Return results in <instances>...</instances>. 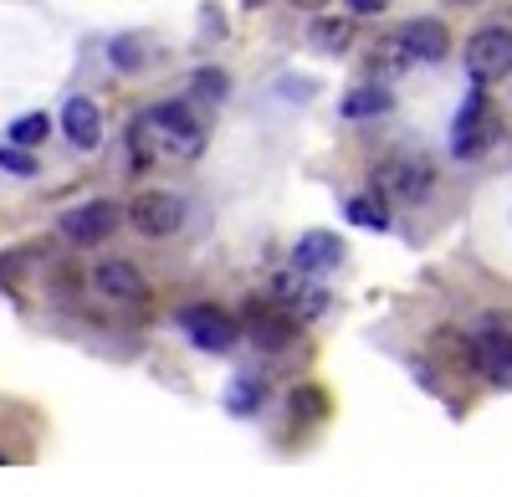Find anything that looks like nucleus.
Segmentation results:
<instances>
[{
    "mask_svg": "<svg viewBox=\"0 0 512 497\" xmlns=\"http://www.w3.org/2000/svg\"><path fill=\"white\" fill-rule=\"evenodd\" d=\"M205 123L190 103H154L128 123V164L144 170L154 159H200Z\"/></svg>",
    "mask_w": 512,
    "mask_h": 497,
    "instance_id": "nucleus-1",
    "label": "nucleus"
},
{
    "mask_svg": "<svg viewBox=\"0 0 512 497\" xmlns=\"http://www.w3.org/2000/svg\"><path fill=\"white\" fill-rule=\"evenodd\" d=\"M431 190H436V164L425 154H395L374 170V195H384V200L420 205Z\"/></svg>",
    "mask_w": 512,
    "mask_h": 497,
    "instance_id": "nucleus-2",
    "label": "nucleus"
},
{
    "mask_svg": "<svg viewBox=\"0 0 512 497\" xmlns=\"http://www.w3.org/2000/svg\"><path fill=\"white\" fill-rule=\"evenodd\" d=\"M492 144H497L492 103H487L482 88H472V93H466V103H461V113H456V123H451V154L456 159H482Z\"/></svg>",
    "mask_w": 512,
    "mask_h": 497,
    "instance_id": "nucleus-3",
    "label": "nucleus"
},
{
    "mask_svg": "<svg viewBox=\"0 0 512 497\" xmlns=\"http://www.w3.org/2000/svg\"><path fill=\"white\" fill-rule=\"evenodd\" d=\"M175 323L185 328V339L195 349H205V354H231L236 339H241V323L231 313H221L216 303H190V308L175 313Z\"/></svg>",
    "mask_w": 512,
    "mask_h": 497,
    "instance_id": "nucleus-4",
    "label": "nucleus"
},
{
    "mask_svg": "<svg viewBox=\"0 0 512 497\" xmlns=\"http://www.w3.org/2000/svg\"><path fill=\"white\" fill-rule=\"evenodd\" d=\"M466 72H472L477 88L512 77V31L507 26H477L472 41H466Z\"/></svg>",
    "mask_w": 512,
    "mask_h": 497,
    "instance_id": "nucleus-5",
    "label": "nucleus"
},
{
    "mask_svg": "<svg viewBox=\"0 0 512 497\" xmlns=\"http://www.w3.org/2000/svg\"><path fill=\"white\" fill-rule=\"evenodd\" d=\"M180 221H185V200L169 195V190H144V195L128 200V226H134L139 236H149V241L175 236Z\"/></svg>",
    "mask_w": 512,
    "mask_h": 497,
    "instance_id": "nucleus-6",
    "label": "nucleus"
},
{
    "mask_svg": "<svg viewBox=\"0 0 512 497\" xmlns=\"http://www.w3.org/2000/svg\"><path fill=\"white\" fill-rule=\"evenodd\" d=\"M123 216H128V211H118L113 200H88V205H72V211L57 221V231H62L72 246H98V241H108V236L123 226Z\"/></svg>",
    "mask_w": 512,
    "mask_h": 497,
    "instance_id": "nucleus-7",
    "label": "nucleus"
},
{
    "mask_svg": "<svg viewBox=\"0 0 512 497\" xmlns=\"http://www.w3.org/2000/svg\"><path fill=\"white\" fill-rule=\"evenodd\" d=\"M297 328L303 323H297L282 303H251L246 308V334H251L256 349H267V354H282L297 339Z\"/></svg>",
    "mask_w": 512,
    "mask_h": 497,
    "instance_id": "nucleus-8",
    "label": "nucleus"
},
{
    "mask_svg": "<svg viewBox=\"0 0 512 497\" xmlns=\"http://www.w3.org/2000/svg\"><path fill=\"white\" fill-rule=\"evenodd\" d=\"M472 369L482 380H492V385L512 380V328L487 323L482 334H472Z\"/></svg>",
    "mask_w": 512,
    "mask_h": 497,
    "instance_id": "nucleus-9",
    "label": "nucleus"
},
{
    "mask_svg": "<svg viewBox=\"0 0 512 497\" xmlns=\"http://www.w3.org/2000/svg\"><path fill=\"white\" fill-rule=\"evenodd\" d=\"M93 287H98L103 298H113V303H144V298H149L144 272H139L134 262H123V257L98 262V267H93Z\"/></svg>",
    "mask_w": 512,
    "mask_h": 497,
    "instance_id": "nucleus-10",
    "label": "nucleus"
},
{
    "mask_svg": "<svg viewBox=\"0 0 512 497\" xmlns=\"http://www.w3.org/2000/svg\"><path fill=\"white\" fill-rule=\"evenodd\" d=\"M338 262H344V236H333V231H308L292 246V272H303V277L333 272Z\"/></svg>",
    "mask_w": 512,
    "mask_h": 497,
    "instance_id": "nucleus-11",
    "label": "nucleus"
},
{
    "mask_svg": "<svg viewBox=\"0 0 512 497\" xmlns=\"http://www.w3.org/2000/svg\"><path fill=\"white\" fill-rule=\"evenodd\" d=\"M400 41H405L410 62H446L451 57V31L436 16H420V21L400 26Z\"/></svg>",
    "mask_w": 512,
    "mask_h": 497,
    "instance_id": "nucleus-12",
    "label": "nucleus"
},
{
    "mask_svg": "<svg viewBox=\"0 0 512 497\" xmlns=\"http://www.w3.org/2000/svg\"><path fill=\"white\" fill-rule=\"evenodd\" d=\"M62 134L72 149H98L103 144V113L93 98H67L62 103Z\"/></svg>",
    "mask_w": 512,
    "mask_h": 497,
    "instance_id": "nucleus-13",
    "label": "nucleus"
},
{
    "mask_svg": "<svg viewBox=\"0 0 512 497\" xmlns=\"http://www.w3.org/2000/svg\"><path fill=\"white\" fill-rule=\"evenodd\" d=\"M390 108H395V98H390V88H379V82H364V88L344 93V103H338V113L354 118V123H364V118H384Z\"/></svg>",
    "mask_w": 512,
    "mask_h": 497,
    "instance_id": "nucleus-14",
    "label": "nucleus"
},
{
    "mask_svg": "<svg viewBox=\"0 0 512 497\" xmlns=\"http://www.w3.org/2000/svg\"><path fill=\"white\" fill-rule=\"evenodd\" d=\"M262 400H267V380L262 375H236L231 390H226V410H231V416H256Z\"/></svg>",
    "mask_w": 512,
    "mask_h": 497,
    "instance_id": "nucleus-15",
    "label": "nucleus"
},
{
    "mask_svg": "<svg viewBox=\"0 0 512 497\" xmlns=\"http://www.w3.org/2000/svg\"><path fill=\"white\" fill-rule=\"evenodd\" d=\"M344 216L354 226H364V231H384V226H390V205H384V195H354L344 205Z\"/></svg>",
    "mask_w": 512,
    "mask_h": 497,
    "instance_id": "nucleus-16",
    "label": "nucleus"
},
{
    "mask_svg": "<svg viewBox=\"0 0 512 497\" xmlns=\"http://www.w3.org/2000/svg\"><path fill=\"white\" fill-rule=\"evenodd\" d=\"M226 93H231V77H226L221 67H200V72L190 77V98H195V103L216 108V103H226Z\"/></svg>",
    "mask_w": 512,
    "mask_h": 497,
    "instance_id": "nucleus-17",
    "label": "nucleus"
},
{
    "mask_svg": "<svg viewBox=\"0 0 512 497\" xmlns=\"http://www.w3.org/2000/svg\"><path fill=\"white\" fill-rule=\"evenodd\" d=\"M323 416H328V395L318 385H297L292 390V421L297 426H318Z\"/></svg>",
    "mask_w": 512,
    "mask_h": 497,
    "instance_id": "nucleus-18",
    "label": "nucleus"
},
{
    "mask_svg": "<svg viewBox=\"0 0 512 497\" xmlns=\"http://www.w3.org/2000/svg\"><path fill=\"white\" fill-rule=\"evenodd\" d=\"M349 41H354V26H349V21H318V26H313V47L328 52V57H333V52H349Z\"/></svg>",
    "mask_w": 512,
    "mask_h": 497,
    "instance_id": "nucleus-19",
    "label": "nucleus"
},
{
    "mask_svg": "<svg viewBox=\"0 0 512 497\" xmlns=\"http://www.w3.org/2000/svg\"><path fill=\"white\" fill-rule=\"evenodd\" d=\"M47 134H52V118L47 113H26V118L11 123V144H21V149H36Z\"/></svg>",
    "mask_w": 512,
    "mask_h": 497,
    "instance_id": "nucleus-20",
    "label": "nucleus"
},
{
    "mask_svg": "<svg viewBox=\"0 0 512 497\" xmlns=\"http://www.w3.org/2000/svg\"><path fill=\"white\" fill-rule=\"evenodd\" d=\"M0 170H6V175H36V159L21 149V144H6V149H0Z\"/></svg>",
    "mask_w": 512,
    "mask_h": 497,
    "instance_id": "nucleus-21",
    "label": "nucleus"
},
{
    "mask_svg": "<svg viewBox=\"0 0 512 497\" xmlns=\"http://www.w3.org/2000/svg\"><path fill=\"white\" fill-rule=\"evenodd\" d=\"M108 52H113V62H118L123 72H128V67H139V41H134V36H113V47H108Z\"/></svg>",
    "mask_w": 512,
    "mask_h": 497,
    "instance_id": "nucleus-22",
    "label": "nucleus"
},
{
    "mask_svg": "<svg viewBox=\"0 0 512 497\" xmlns=\"http://www.w3.org/2000/svg\"><path fill=\"white\" fill-rule=\"evenodd\" d=\"M277 93H282V98H313V93H318V82H308V77H303V82H292V77H287V82H277Z\"/></svg>",
    "mask_w": 512,
    "mask_h": 497,
    "instance_id": "nucleus-23",
    "label": "nucleus"
},
{
    "mask_svg": "<svg viewBox=\"0 0 512 497\" xmlns=\"http://www.w3.org/2000/svg\"><path fill=\"white\" fill-rule=\"evenodd\" d=\"M384 6H390V0H349V11H354V16H379Z\"/></svg>",
    "mask_w": 512,
    "mask_h": 497,
    "instance_id": "nucleus-24",
    "label": "nucleus"
},
{
    "mask_svg": "<svg viewBox=\"0 0 512 497\" xmlns=\"http://www.w3.org/2000/svg\"><path fill=\"white\" fill-rule=\"evenodd\" d=\"M292 6H297V11H323L328 0H292Z\"/></svg>",
    "mask_w": 512,
    "mask_h": 497,
    "instance_id": "nucleus-25",
    "label": "nucleus"
},
{
    "mask_svg": "<svg viewBox=\"0 0 512 497\" xmlns=\"http://www.w3.org/2000/svg\"><path fill=\"white\" fill-rule=\"evenodd\" d=\"M451 6H482V0H451Z\"/></svg>",
    "mask_w": 512,
    "mask_h": 497,
    "instance_id": "nucleus-26",
    "label": "nucleus"
},
{
    "mask_svg": "<svg viewBox=\"0 0 512 497\" xmlns=\"http://www.w3.org/2000/svg\"><path fill=\"white\" fill-rule=\"evenodd\" d=\"M246 6H251V11H256V6H267V0H246Z\"/></svg>",
    "mask_w": 512,
    "mask_h": 497,
    "instance_id": "nucleus-27",
    "label": "nucleus"
}]
</instances>
